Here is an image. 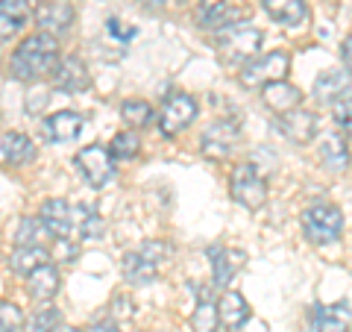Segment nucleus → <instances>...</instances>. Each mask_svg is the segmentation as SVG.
<instances>
[{
    "instance_id": "obj_1",
    "label": "nucleus",
    "mask_w": 352,
    "mask_h": 332,
    "mask_svg": "<svg viewBox=\"0 0 352 332\" xmlns=\"http://www.w3.org/2000/svg\"><path fill=\"white\" fill-rule=\"evenodd\" d=\"M56 68H59V41L47 36V32H36V36L24 39L21 48L15 50L12 62H9V71L21 83L44 80V76L56 74Z\"/></svg>"
},
{
    "instance_id": "obj_2",
    "label": "nucleus",
    "mask_w": 352,
    "mask_h": 332,
    "mask_svg": "<svg viewBox=\"0 0 352 332\" xmlns=\"http://www.w3.org/2000/svg\"><path fill=\"white\" fill-rule=\"evenodd\" d=\"M170 245L164 241H150L141 250H132L124 256V276L129 285H150L159 276V268L170 259Z\"/></svg>"
},
{
    "instance_id": "obj_3",
    "label": "nucleus",
    "mask_w": 352,
    "mask_h": 332,
    "mask_svg": "<svg viewBox=\"0 0 352 332\" xmlns=\"http://www.w3.org/2000/svg\"><path fill=\"white\" fill-rule=\"evenodd\" d=\"M302 232L311 245H332L344 232V215L332 203H317L302 212Z\"/></svg>"
},
{
    "instance_id": "obj_4",
    "label": "nucleus",
    "mask_w": 352,
    "mask_h": 332,
    "mask_svg": "<svg viewBox=\"0 0 352 332\" xmlns=\"http://www.w3.org/2000/svg\"><path fill=\"white\" fill-rule=\"evenodd\" d=\"M261 48V30L258 27H229L220 30L217 39V53L220 59L235 65V62H247L250 56H256V50Z\"/></svg>"
},
{
    "instance_id": "obj_5",
    "label": "nucleus",
    "mask_w": 352,
    "mask_h": 332,
    "mask_svg": "<svg viewBox=\"0 0 352 332\" xmlns=\"http://www.w3.org/2000/svg\"><path fill=\"white\" fill-rule=\"evenodd\" d=\"M229 188H232V197L247 206V209H261L264 200H267V183H264V176L258 174L256 165H238V168L232 171V183H229Z\"/></svg>"
},
{
    "instance_id": "obj_6",
    "label": "nucleus",
    "mask_w": 352,
    "mask_h": 332,
    "mask_svg": "<svg viewBox=\"0 0 352 332\" xmlns=\"http://www.w3.org/2000/svg\"><path fill=\"white\" fill-rule=\"evenodd\" d=\"M288 53L282 50H273L267 56H258L244 65V71H241V83L247 88H258V85H270V83H279L285 80V74H288Z\"/></svg>"
},
{
    "instance_id": "obj_7",
    "label": "nucleus",
    "mask_w": 352,
    "mask_h": 332,
    "mask_svg": "<svg viewBox=\"0 0 352 332\" xmlns=\"http://www.w3.org/2000/svg\"><path fill=\"white\" fill-rule=\"evenodd\" d=\"M197 118V101L188 94H173L164 101L159 112V127L164 136H179L182 129L191 127V121Z\"/></svg>"
},
{
    "instance_id": "obj_8",
    "label": "nucleus",
    "mask_w": 352,
    "mask_h": 332,
    "mask_svg": "<svg viewBox=\"0 0 352 332\" xmlns=\"http://www.w3.org/2000/svg\"><path fill=\"white\" fill-rule=\"evenodd\" d=\"M76 165H80L88 185H94V188H103L106 183H112V176H115V162L109 156V150L100 145H91V147L76 153Z\"/></svg>"
},
{
    "instance_id": "obj_9",
    "label": "nucleus",
    "mask_w": 352,
    "mask_h": 332,
    "mask_svg": "<svg viewBox=\"0 0 352 332\" xmlns=\"http://www.w3.org/2000/svg\"><path fill=\"white\" fill-rule=\"evenodd\" d=\"M238 145V124H232V121H217V124H212L206 132H203V156L208 159H226L229 153L235 150Z\"/></svg>"
},
{
    "instance_id": "obj_10",
    "label": "nucleus",
    "mask_w": 352,
    "mask_h": 332,
    "mask_svg": "<svg viewBox=\"0 0 352 332\" xmlns=\"http://www.w3.org/2000/svg\"><path fill=\"white\" fill-rule=\"evenodd\" d=\"M82 129H85L82 115L71 112V109L56 112V115H50L47 121H44V136H47L53 145H68V141H76Z\"/></svg>"
},
{
    "instance_id": "obj_11",
    "label": "nucleus",
    "mask_w": 352,
    "mask_h": 332,
    "mask_svg": "<svg viewBox=\"0 0 352 332\" xmlns=\"http://www.w3.org/2000/svg\"><path fill=\"white\" fill-rule=\"evenodd\" d=\"M212 256V273H214V285H229L232 276L244 268L247 253L244 250H232V247H212L208 250Z\"/></svg>"
},
{
    "instance_id": "obj_12",
    "label": "nucleus",
    "mask_w": 352,
    "mask_h": 332,
    "mask_svg": "<svg viewBox=\"0 0 352 332\" xmlns=\"http://www.w3.org/2000/svg\"><path fill=\"white\" fill-rule=\"evenodd\" d=\"M217 324H223L226 329H241L250 320V303L244 300V297H241L238 291H226L223 297H220L217 300Z\"/></svg>"
},
{
    "instance_id": "obj_13",
    "label": "nucleus",
    "mask_w": 352,
    "mask_h": 332,
    "mask_svg": "<svg viewBox=\"0 0 352 332\" xmlns=\"http://www.w3.org/2000/svg\"><path fill=\"white\" fill-rule=\"evenodd\" d=\"M247 15H250V9H244L241 3H223L220 0V3H212L200 15V24L206 30H229V27H238Z\"/></svg>"
},
{
    "instance_id": "obj_14",
    "label": "nucleus",
    "mask_w": 352,
    "mask_h": 332,
    "mask_svg": "<svg viewBox=\"0 0 352 332\" xmlns=\"http://www.w3.org/2000/svg\"><path fill=\"white\" fill-rule=\"evenodd\" d=\"M38 220L47 227L50 236H59V238H65L74 229V224H71V206H68V200H62V197L44 200L41 212H38Z\"/></svg>"
},
{
    "instance_id": "obj_15",
    "label": "nucleus",
    "mask_w": 352,
    "mask_h": 332,
    "mask_svg": "<svg viewBox=\"0 0 352 332\" xmlns=\"http://www.w3.org/2000/svg\"><path fill=\"white\" fill-rule=\"evenodd\" d=\"M282 132L296 145H311L317 136V115L305 112V109H294V112L282 115Z\"/></svg>"
},
{
    "instance_id": "obj_16",
    "label": "nucleus",
    "mask_w": 352,
    "mask_h": 332,
    "mask_svg": "<svg viewBox=\"0 0 352 332\" xmlns=\"http://www.w3.org/2000/svg\"><path fill=\"white\" fill-rule=\"evenodd\" d=\"M56 85L62 88V92H85L88 85H91V76H88V68H85V62L80 56H68V59H62L59 62V68H56Z\"/></svg>"
},
{
    "instance_id": "obj_17",
    "label": "nucleus",
    "mask_w": 352,
    "mask_h": 332,
    "mask_svg": "<svg viewBox=\"0 0 352 332\" xmlns=\"http://www.w3.org/2000/svg\"><path fill=\"white\" fill-rule=\"evenodd\" d=\"M300 101H302L300 88L291 85V83H285V80L264 85V103H267L273 112H279V115L294 112V109L300 106Z\"/></svg>"
},
{
    "instance_id": "obj_18",
    "label": "nucleus",
    "mask_w": 352,
    "mask_h": 332,
    "mask_svg": "<svg viewBox=\"0 0 352 332\" xmlns=\"http://www.w3.org/2000/svg\"><path fill=\"white\" fill-rule=\"evenodd\" d=\"M270 21L282 27H296L305 21V0H261Z\"/></svg>"
},
{
    "instance_id": "obj_19",
    "label": "nucleus",
    "mask_w": 352,
    "mask_h": 332,
    "mask_svg": "<svg viewBox=\"0 0 352 332\" xmlns=\"http://www.w3.org/2000/svg\"><path fill=\"white\" fill-rule=\"evenodd\" d=\"M32 156H36V145L24 132H6L3 141H0V159L9 165H24Z\"/></svg>"
},
{
    "instance_id": "obj_20",
    "label": "nucleus",
    "mask_w": 352,
    "mask_h": 332,
    "mask_svg": "<svg viewBox=\"0 0 352 332\" xmlns=\"http://www.w3.org/2000/svg\"><path fill=\"white\" fill-rule=\"evenodd\" d=\"M349 94V74L346 71H329L323 76H317L314 83V97L320 103H335L340 97Z\"/></svg>"
},
{
    "instance_id": "obj_21",
    "label": "nucleus",
    "mask_w": 352,
    "mask_h": 332,
    "mask_svg": "<svg viewBox=\"0 0 352 332\" xmlns=\"http://www.w3.org/2000/svg\"><path fill=\"white\" fill-rule=\"evenodd\" d=\"M30 21V0H0V36H15Z\"/></svg>"
},
{
    "instance_id": "obj_22",
    "label": "nucleus",
    "mask_w": 352,
    "mask_h": 332,
    "mask_svg": "<svg viewBox=\"0 0 352 332\" xmlns=\"http://www.w3.org/2000/svg\"><path fill=\"white\" fill-rule=\"evenodd\" d=\"M59 285H62V280H59V271L53 268V264H44V268L30 273V297L32 300H50V297H56Z\"/></svg>"
},
{
    "instance_id": "obj_23",
    "label": "nucleus",
    "mask_w": 352,
    "mask_h": 332,
    "mask_svg": "<svg viewBox=\"0 0 352 332\" xmlns=\"http://www.w3.org/2000/svg\"><path fill=\"white\" fill-rule=\"evenodd\" d=\"M36 21L50 32H65L71 24H74V9L68 3H44L38 12H36Z\"/></svg>"
},
{
    "instance_id": "obj_24",
    "label": "nucleus",
    "mask_w": 352,
    "mask_h": 332,
    "mask_svg": "<svg viewBox=\"0 0 352 332\" xmlns=\"http://www.w3.org/2000/svg\"><path fill=\"white\" fill-rule=\"evenodd\" d=\"M44 264H50V256H47L44 247H18L12 253V259H9V268H12L15 273H24V276L44 268Z\"/></svg>"
},
{
    "instance_id": "obj_25",
    "label": "nucleus",
    "mask_w": 352,
    "mask_h": 332,
    "mask_svg": "<svg viewBox=\"0 0 352 332\" xmlns=\"http://www.w3.org/2000/svg\"><path fill=\"white\" fill-rule=\"evenodd\" d=\"M320 159H323L332 171H344L346 165H349L346 138H340L338 132H332V136H323V141H320Z\"/></svg>"
},
{
    "instance_id": "obj_26",
    "label": "nucleus",
    "mask_w": 352,
    "mask_h": 332,
    "mask_svg": "<svg viewBox=\"0 0 352 332\" xmlns=\"http://www.w3.org/2000/svg\"><path fill=\"white\" fill-rule=\"evenodd\" d=\"M71 224H76V232L85 238V241H94L103 236L106 224L100 220V215H94L91 206H80V209H71Z\"/></svg>"
},
{
    "instance_id": "obj_27",
    "label": "nucleus",
    "mask_w": 352,
    "mask_h": 332,
    "mask_svg": "<svg viewBox=\"0 0 352 332\" xmlns=\"http://www.w3.org/2000/svg\"><path fill=\"white\" fill-rule=\"evenodd\" d=\"M44 238H50V232L38 218H32V215L21 218V224L15 229V245L18 247H41Z\"/></svg>"
},
{
    "instance_id": "obj_28",
    "label": "nucleus",
    "mask_w": 352,
    "mask_h": 332,
    "mask_svg": "<svg viewBox=\"0 0 352 332\" xmlns=\"http://www.w3.org/2000/svg\"><path fill=\"white\" fill-rule=\"evenodd\" d=\"M56 326H62L59 309L44 306V309H36V315H30L24 332H56Z\"/></svg>"
},
{
    "instance_id": "obj_29",
    "label": "nucleus",
    "mask_w": 352,
    "mask_h": 332,
    "mask_svg": "<svg viewBox=\"0 0 352 332\" xmlns=\"http://www.w3.org/2000/svg\"><path fill=\"white\" fill-rule=\"evenodd\" d=\"M191 326H194V332H217V309L208 297H203V300L197 303Z\"/></svg>"
},
{
    "instance_id": "obj_30",
    "label": "nucleus",
    "mask_w": 352,
    "mask_h": 332,
    "mask_svg": "<svg viewBox=\"0 0 352 332\" xmlns=\"http://www.w3.org/2000/svg\"><path fill=\"white\" fill-rule=\"evenodd\" d=\"M323 329L329 332H349V303L340 300L332 309H323Z\"/></svg>"
},
{
    "instance_id": "obj_31",
    "label": "nucleus",
    "mask_w": 352,
    "mask_h": 332,
    "mask_svg": "<svg viewBox=\"0 0 352 332\" xmlns=\"http://www.w3.org/2000/svg\"><path fill=\"white\" fill-rule=\"evenodd\" d=\"M109 156L112 159H132L138 156V136L135 132H118L112 138V145H109Z\"/></svg>"
},
{
    "instance_id": "obj_32",
    "label": "nucleus",
    "mask_w": 352,
    "mask_h": 332,
    "mask_svg": "<svg viewBox=\"0 0 352 332\" xmlns=\"http://www.w3.org/2000/svg\"><path fill=\"white\" fill-rule=\"evenodd\" d=\"M120 115H124V121L129 127H147L153 121V109L144 101H126L120 106Z\"/></svg>"
},
{
    "instance_id": "obj_33",
    "label": "nucleus",
    "mask_w": 352,
    "mask_h": 332,
    "mask_svg": "<svg viewBox=\"0 0 352 332\" xmlns=\"http://www.w3.org/2000/svg\"><path fill=\"white\" fill-rule=\"evenodd\" d=\"M24 315L15 303H0V332H21Z\"/></svg>"
},
{
    "instance_id": "obj_34",
    "label": "nucleus",
    "mask_w": 352,
    "mask_h": 332,
    "mask_svg": "<svg viewBox=\"0 0 352 332\" xmlns=\"http://www.w3.org/2000/svg\"><path fill=\"white\" fill-rule=\"evenodd\" d=\"M335 121L340 127H349V94L346 97H340V101H335Z\"/></svg>"
},
{
    "instance_id": "obj_35",
    "label": "nucleus",
    "mask_w": 352,
    "mask_h": 332,
    "mask_svg": "<svg viewBox=\"0 0 352 332\" xmlns=\"http://www.w3.org/2000/svg\"><path fill=\"white\" fill-rule=\"evenodd\" d=\"M47 101H50V97L44 94V92H38V94H30V97H27V112H30V115L41 112V109L47 106Z\"/></svg>"
},
{
    "instance_id": "obj_36",
    "label": "nucleus",
    "mask_w": 352,
    "mask_h": 332,
    "mask_svg": "<svg viewBox=\"0 0 352 332\" xmlns=\"http://www.w3.org/2000/svg\"><path fill=\"white\" fill-rule=\"evenodd\" d=\"M308 332H323V306L317 303L308 315Z\"/></svg>"
},
{
    "instance_id": "obj_37",
    "label": "nucleus",
    "mask_w": 352,
    "mask_h": 332,
    "mask_svg": "<svg viewBox=\"0 0 352 332\" xmlns=\"http://www.w3.org/2000/svg\"><path fill=\"white\" fill-rule=\"evenodd\" d=\"M109 32H112V36H118V39H132V36H135V30H120V21L118 18H112V21H109Z\"/></svg>"
},
{
    "instance_id": "obj_38",
    "label": "nucleus",
    "mask_w": 352,
    "mask_h": 332,
    "mask_svg": "<svg viewBox=\"0 0 352 332\" xmlns=\"http://www.w3.org/2000/svg\"><path fill=\"white\" fill-rule=\"evenodd\" d=\"M88 332H120V329L112 324V320H100V324H94Z\"/></svg>"
},
{
    "instance_id": "obj_39",
    "label": "nucleus",
    "mask_w": 352,
    "mask_h": 332,
    "mask_svg": "<svg viewBox=\"0 0 352 332\" xmlns=\"http://www.w3.org/2000/svg\"><path fill=\"white\" fill-rule=\"evenodd\" d=\"M340 53H344V65H346L344 71H349V39H344V50H340Z\"/></svg>"
},
{
    "instance_id": "obj_40",
    "label": "nucleus",
    "mask_w": 352,
    "mask_h": 332,
    "mask_svg": "<svg viewBox=\"0 0 352 332\" xmlns=\"http://www.w3.org/2000/svg\"><path fill=\"white\" fill-rule=\"evenodd\" d=\"M56 332H80V329H74V326H56Z\"/></svg>"
},
{
    "instance_id": "obj_41",
    "label": "nucleus",
    "mask_w": 352,
    "mask_h": 332,
    "mask_svg": "<svg viewBox=\"0 0 352 332\" xmlns=\"http://www.w3.org/2000/svg\"><path fill=\"white\" fill-rule=\"evenodd\" d=\"M144 3H147V6H162L164 0H144Z\"/></svg>"
}]
</instances>
